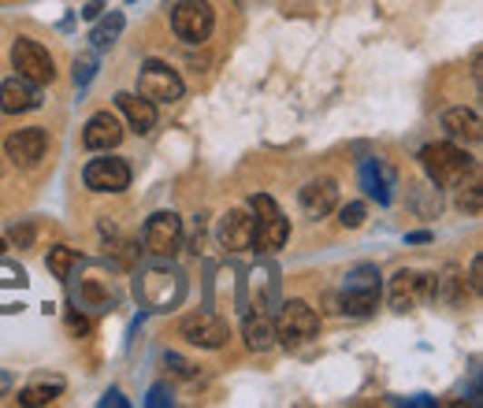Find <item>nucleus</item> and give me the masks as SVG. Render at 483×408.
I'll use <instances>...</instances> for the list:
<instances>
[{
    "instance_id": "obj_22",
    "label": "nucleus",
    "mask_w": 483,
    "mask_h": 408,
    "mask_svg": "<svg viewBox=\"0 0 483 408\" xmlns=\"http://www.w3.org/2000/svg\"><path fill=\"white\" fill-rule=\"evenodd\" d=\"M64 393V379L60 375H53V379H37L34 386H26L23 393H19V404H49V401H56Z\"/></svg>"
},
{
    "instance_id": "obj_2",
    "label": "nucleus",
    "mask_w": 483,
    "mask_h": 408,
    "mask_svg": "<svg viewBox=\"0 0 483 408\" xmlns=\"http://www.w3.org/2000/svg\"><path fill=\"white\" fill-rule=\"evenodd\" d=\"M250 209H253V245L257 249H264V253L283 249L287 238H291V223L275 209V200L268 193H257L250 200Z\"/></svg>"
},
{
    "instance_id": "obj_33",
    "label": "nucleus",
    "mask_w": 483,
    "mask_h": 408,
    "mask_svg": "<svg viewBox=\"0 0 483 408\" xmlns=\"http://www.w3.org/2000/svg\"><path fill=\"white\" fill-rule=\"evenodd\" d=\"M101 404H119V408H127V397L112 390V393H104V397H101Z\"/></svg>"
},
{
    "instance_id": "obj_36",
    "label": "nucleus",
    "mask_w": 483,
    "mask_h": 408,
    "mask_svg": "<svg viewBox=\"0 0 483 408\" xmlns=\"http://www.w3.org/2000/svg\"><path fill=\"white\" fill-rule=\"evenodd\" d=\"M8 386H12V379H8V375H0V393H5Z\"/></svg>"
},
{
    "instance_id": "obj_26",
    "label": "nucleus",
    "mask_w": 483,
    "mask_h": 408,
    "mask_svg": "<svg viewBox=\"0 0 483 408\" xmlns=\"http://www.w3.org/2000/svg\"><path fill=\"white\" fill-rule=\"evenodd\" d=\"M94 74H97V53H78V60H74V86L86 90L90 82H94Z\"/></svg>"
},
{
    "instance_id": "obj_9",
    "label": "nucleus",
    "mask_w": 483,
    "mask_h": 408,
    "mask_svg": "<svg viewBox=\"0 0 483 408\" xmlns=\"http://www.w3.org/2000/svg\"><path fill=\"white\" fill-rule=\"evenodd\" d=\"M142 241L153 257H175L182 245V223L175 212H156L142 227Z\"/></svg>"
},
{
    "instance_id": "obj_15",
    "label": "nucleus",
    "mask_w": 483,
    "mask_h": 408,
    "mask_svg": "<svg viewBox=\"0 0 483 408\" xmlns=\"http://www.w3.org/2000/svg\"><path fill=\"white\" fill-rule=\"evenodd\" d=\"M83 141H86V149H94V152H108V149H115L119 141H123V122H119L112 112H97V115L86 122Z\"/></svg>"
},
{
    "instance_id": "obj_3",
    "label": "nucleus",
    "mask_w": 483,
    "mask_h": 408,
    "mask_svg": "<svg viewBox=\"0 0 483 408\" xmlns=\"http://www.w3.org/2000/svg\"><path fill=\"white\" fill-rule=\"evenodd\" d=\"M376 301H380V271L372 264L353 267L346 275V282H342V301H339L342 312H350V316H369L376 308Z\"/></svg>"
},
{
    "instance_id": "obj_7",
    "label": "nucleus",
    "mask_w": 483,
    "mask_h": 408,
    "mask_svg": "<svg viewBox=\"0 0 483 408\" xmlns=\"http://www.w3.org/2000/svg\"><path fill=\"white\" fill-rule=\"evenodd\" d=\"M134 294L142 297V305L145 308H168V305H175L179 297H182V275H175V271H164V267H153V271H145L138 282H134Z\"/></svg>"
},
{
    "instance_id": "obj_38",
    "label": "nucleus",
    "mask_w": 483,
    "mask_h": 408,
    "mask_svg": "<svg viewBox=\"0 0 483 408\" xmlns=\"http://www.w3.org/2000/svg\"><path fill=\"white\" fill-rule=\"evenodd\" d=\"M131 5H134V0H131Z\"/></svg>"
},
{
    "instance_id": "obj_25",
    "label": "nucleus",
    "mask_w": 483,
    "mask_h": 408,
    "mask_svg": "<svg viewBox=\"0 0 483 408\" xmlns=\"http://www.w3.org/2000/svg\"><path fill=\"white\" fill-rule=\"evenodd\" d=\"M49 271L60 278V282H67L71 278V271L78 267V253L74 249H64V245H56V249H49Z\"/></svg>"
},
{
    "instance_id": "obj_4",
    "label": "nucleus",
    "mask_w": 483,
    "mask_h": 408,
    "mask_svg": "<svg viewBox=\"0 0 483 408\" xmlns=\"http://www.w3.org/2000/svg\"><path fill=\"white\" fill-rule=\"evenodd\" d=\"M216 26V12L209 0H179L175 12H172V30L186 41V45H201V41H209Z\"/></svg>"
},
{
    "instance_id": "obj_19",
    "label": "nucleus",
    "mask_w": 483,
    "mask_h": 408,
    "mask_svg": "<svg viewBox=\"0 0 483 408\" xmlns=\"http://www.w3.org/2000/svg\"><path fill=\"white\" fill-rule=\"evenodd\" d=\"M360 186L369 197H376L380 204H390V189H394V171L383 160H365L360 163Z\"/></svg>"
},
{
    "instance_id": "obj_27",
    "label": "nucleus",
    "mask_w": 483,
    "mask_h": 408,
    "mask_svg": "<svg viewBox=\"0 0 483 408\" xmlns=\"http://www.w3.org/2000/svg\"><path fill=\"white\" fill-rule=\"evenodd\" d=\"M339 223H342L346 230H357L360 223H365V204H360V200H350L346 209L339 212Z\"/></svg>"
},
{
    "instance_id": "obj_28",
    "label": "nucleus",
    "mask_w": 483,
    "mask_h": 408,
    "mask_svg": "<svg viewBox=\"0 0 483 408\" xmlns=\"http://www.w3.org/2000/svg\"><path fill=\"white\" fill-rule=\"evenodd\" d=\"M164 367H168V372H172L175 379H193V375H197V372H193V364L182 360L179 353H168V356H164Z\"/></svg>"
},
{
    "instance_id": "obj_16",
    "label": "nucleus",
    "mask_w": 483,
    "mask_h": 408,
    "mask_svg": "<svg viewBox=\"0 0 483 408\" xmlns=\"http://www.w3.org/2000/svg\"><path fill=\"white\" fill-rule=\"evenodd\" d=\"M335 204H339V186L331 179L305 182V189H301V212L309 219H324L328 212H335Z\"/></svg>"
},
{
    "instance_id": "obj_31",
    "label": "nucleus",
    "mask_w": 483,
    "mask_h": 408,
    "mask_svg": "<svg viewBox=\"0 0 483 408\" xmlns=\"http://www.w3.org/2000/svg\"><path fill=\"white\" fill-rule=\"evenodd\" d=\"M12 241L23 249V245H30V241H34V230H30V227H15V230H12Z\"/></svg>"
},
{
    "instance_id": "obj_5",
    "label": "nucleus",
    "mask_w": 483,
    "mask_h": 408,
    "mask_svg": "<svg viewBox=\"0 0 483 408\" xmlns=\"http://www.w3.org/2000/svg\"><path fill=\"white\" fill-rule=\"evenodd\" d=\"M316 326H320V316L305 301H283L279 305V319H275V342L294 349L316 335Z\"/></svg>"
},
{
    "instance_id": "obj_34",
    "label": "nucleus",
    "mask_w": 483,
    "mask_h": 408,
    "mask_svg": "<svg viewBox=\"0 0 483 408\" xmlns=\"http://www.w3.org/2000/svg\"><path fill=\"white\" fill-rule=\"evenodd\" d=\"M101 12H104V5H101V0H90V5H86V12H83V15H86V19H97Z\"/></svg>"
},
{
    "instance_id": "obj_24",
    "label": "nucleus",
    "mask_w": 483,
    "mask_h": 408,
    "mask_svg": "<svg viewBox=\"0 0 483 408\" xmlns=\"http://www.w3.org/2000/svg\"><path fill=\"white\" fill-rule=\"evenodd\" d=\"M123 26H127V19H123V12H108V19H101L97 26H94V34H90V41L97 49H108L112 41H119V34H123Z\"/></svg>"
},
{
    "instance_id": "obj_1",
    "label": "nucleus",
    "mask_w": 483,
    "mask_h": 408,
    "mask_svg": "<svg viewBox=\"0 0 483 408\" xmlns=\"http://www.w3.org/2000/svg\"><path fill=\"white\" fill-rule=\"evenodd\" d=\"M420 168L424 175L435 182V186H461L472 171H476V163L465 149H458L454 141H435L420 152Z\"/></svg>"
},
{
    "instance_id": "obj_29",
    "label": "nucleus",
    "mask_w": 483,
    "mask_h": 408,
    "mask_svg": "<svg viewBox=\"0 0 483 408\" xmlns=\"http://www.w3.org/2000/svg\"><path fill=\"white\" fill-rule=\"evenodd\" d=\"M479 197H483V193H479V182H472V186H468V189L458 197V204H461V209H468V212L476 216V212H479Z\"/></svg>"
},
{
    "instance_id": "obj_18",
    "label": "nucleus",
    "mask_w": 483,
    "mask_h": 408,
    "mask_svg": "<svg viewBox=\"0 0 483 408\" xmlns=\"http://www.w3.org/2000/svg\"><path fill=\"white\" fill-rule=\"evenodd\" d=\"M442 131H447L454 141H465V145H476L483 138V122L472 108H450L442 115Z\"/></svg>"
},
{
    "instance_id": "obj_13",
    "label": "nucleus",
    "mask_w": 483,
    "mask_h": 408,
    "mask_svg": "<svg viewBox=\"0 0 483 408\" xmlns=\"http://www.w3.org/2000/svg\"><path fill=\"white\" fill-rule=\"evenodd\" d=\"M49 149V134L42 127H26V131H15L8 141H5V152L12 163H19V168H34L37 160L45 156Z\"/></svg>"
},
{
    "instance_id": "obj_14",
    "label": "nucleus",
    "mask_w": 483,
    "mask_h": 408,
    "mask_svg": "<svg viewBox=\"0 0 483 408\" xmlns=\"http://www.w3.org/2000/svg\"><path fill=\"white\" fill-rule=\"evenodd\" d=\"M34 108H42V93H37L34 82L26 78H8V82H0V112H8V115H26Z\"/></svg>"
},
{
    "instance_id": "obj_30",
    "label": "nucleus",
    "mask_w": 483,
    "mask_h": 408,
    "mask_svg": "<svg viewBox=\"0 0 483 408\" xmlns=\"http://www.w3.org/2000/svg\"><path fill=\"white\" fill-rule=\"evenodd\" d=\"M468 286H472L476 294L483 290V260H479V257H476V260H472V267H468Z\"/></svg>"
},
{
    "instance_id": "obj_12",
    "label": "nucleus",
    "mask_w": 483,
    "mask_h": 408,
    "mask_svg": "<svg viewBox=\"0 0 483 408\" xmlns=\"http://www.w3.org/2000/svg\"><path fill=\"white\" fill-rule=\"evenodd\" d=\"M179 331L197 349H220L227 342V323L220 316H212V312H190V316H182Z\"/></svg>"
},
{
    "instance_id": "obj_20",
    "label": "nucleus",
    "mask_w": 483,
    "mask_h": 408,
    "mask_svg": "<svg viewBox=\"0 0 483 408\" xmlns=\"http://www.w3.org/2000/svg\"><path fill=\"white\" fill-rule=\"evenodd\" d=\"M115 104H119V112L127 115V122H131L138 134H149V131L156 127V104L145 101L142 93H119Z\"/></svg>"
},
{
    "instance_id": "obj_37",
    "label": "nucleus",
    "mask_w": 483,
    "mask_h": 408,
    "mask_svg": "<svg viewBox=\"0 0 483 408\" xmlns=\"http://www.w3.org/2000/svg\"><path fill=\"white\" fill-rule=\"evenodd\" d=\"M0 253H5V238H0Z\"/></svg>"
},
{
    "instance_id": "obj_11",
    "label": "nucleus",
    "mask_w": 483,
    "mask_h": 408,
    "mask_svg": "<svg viewBox=\"0 0 483 408\" xmlns=\"http://www.w3.org/2000/svg\"><path fill=\"white\" fill-rule=\"evenodd\" d=\"M86 186L97 189V193H123L131 186V168L127 160L119 156H104V160H90L86 171H83Z\"/></svg>"
},
{
    "instance_id": "obj_10",
    "label": "nucleus",
    "mask_w": 483,
    "mask_h": 408,
    "mask_svg": "<svg viewBox=\"0 0 483 408\" xmlns=\"http://www.w3.org/2000/svg\"><path fill=\"white\" fill-rule=\"evenodd\" d=\"M428 297H435V275L398 271V275L390 278V308H394V312H413V308L424 305Z\"/></svg>"
},
{
    "instance_id": "obj_17",
    "label": "nucleus",
    "mask_w": 483,
    "mask_h": 408,
    "mask_svg": "<svg viewBox=\"0 0 483 408\" xmlns=\"http://www.w3.org/2000/svg\"><path fill=\"white\" fill-rule=\"evenodd\" d=\"M220 245H223V249H231V253L250 249V245H253V219H250V212L234 209V212H227L220 219Z\"/></svg>"
},
{
    "instance_id": "obj_23",
    "label": "nucleus",
    "mask_w": 483,
    "mask_h": 408,
    "mask_svg": "<svg viewBox=\"0 0 483 408\" xmlns=\"http://www.w3.org/2000/svg\"><path fill=\"white\" fill-rule=\"evenodd\" d=\"M78 305L83 308H94V312H104L112 305V290L101 282V278H86L83 286H78Z\"/></svg>"
},
{
    "instance_id": "obj_8",
    "label": "nucleus",
    "mask_w": 483,
    "mask_h": 408,
    "mask_svg": "<svg viewBox=\"0 0 483 408\" xmlns=\"http://www.w3.org/2000/svg\"><path fill=\"white\" fill-rule=\"evenodd\" d=\"M138 93L153 104H172L182 97V78L179 71H172L168 63H160V60H149L142 67V78H138Z\"/></svg>"
},
{
    "instance_id": "obj_21",
    "label": "nucleus",
    "mask_w": 483,
    "mask_h": 408,
    "mask_svg": "<svg viewBox=\"0 0 483 408\" xmlns=\"http://www.w3.org/2000/svg\"><path fill=\"white\" fill-rule=\"evenodd\" d=\"M242 335H246V345H250L253 353H268V349H275V323H271L264 312L250 316L246 326H242Z\"/></svg>"
},
{
    "instance_id": "obj_6",
    "label": "nucleus",
    "mask_w": 483,
    "mask_h": 408,
    "mask_svg": "<svg viewBox=\"0 0 483 408\" xmlns=\"http://www.w3.org/2000/svg\"><path fill=\"white\" fill-rule=\"evenodd\" d=\"M12 63H15L19 78L34 82V86H49V82L56 78V63L49 56V49L37 45V41H30V37H19L12 45Z\"/></svg>"
},
{
    "instance_id": "obj_32",
    "label": "nucleus",
    "mask_w": 483,
    "mask_h": 408,
    "mask_svg": "<svg viewBox=\"0 0 483 408\" xmlns=\"http://www.w3.org/2000/svg\"><path fill=\"white\" fill-rule=\"evenodd\" d=\"M168 401H172V397L164 393V386H156V390L149 393V404H153V408H156V404H168Z\"/></svg>"
},
{
    "instance_id": "obj_35",
    "label": "nucleus",
    "mask_w": 483,
    "mask_h": 408,
    "mask_svg": "<svg viewBox=\"0 0 483 408\" xmlns=\"http://www.w3.org/2000/svg\"><path fill=\"white\" fill-rule=\"evenodd\" d=\"M406 241H409V245H424V241H431V234H428V230H413Z\"/></svg>"
}]
</instances>
